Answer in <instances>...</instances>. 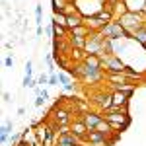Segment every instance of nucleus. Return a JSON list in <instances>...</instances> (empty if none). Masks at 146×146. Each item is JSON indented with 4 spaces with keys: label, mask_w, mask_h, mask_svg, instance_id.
Wrapping results in <instances>:
<instances>
[{
    "label": "nucleus",
    "mask_w": 146,
    "mask_h": 146,
    "mask_svg": "<svg viewBox=\"0 0 146 146\" xmlns=\"http://www.w3.org/2000/svg\"><path fill=\"white\" fill-rule=\"evenodd\" d=\"M117 22L123 25V29L127 31V37L129 39H133V35L142 27L146 23V16L144 14H135V12H127V14H123Z\"/></svg>",
    "instance_id": "1"
},
{
    "label": "nucleus",
    "mask_w": 146,
    "mask_h": 146,
    "mask_svg": "<svg viewBox=\"0 0 146 146\" xmlns=\"http://www.w3.org/2000/svg\"><path fill=\"white\" fill-rule=\"evenodd\" d=\"M101 115H103V119H105V121H109L111 127L119 125V127L127 129L129 123H131V117H129V109H127V107L119 109V111H105V113H101Z\"/></svg>",
    "instance_id": "2"
},
{
    "label": "nucleus",
    "mask_w": 146,
    "mask_h": 146,
    "mask_svg": "<svg viewBox=\"0 0 146 146\" xmlns=\"http://www.w3.org/2000/svg\"><path fill=\"white\" fill-rule=\"evenodd\" d=\"M101 68H105L107 74H121L125 72L127 64L115 55H101Z\"/></svg>",
    "instance_id": "3"
},
{
    "label": "nucleus",
    "mask_w": 146,
    "mask_h": 146,
    "mask_svg": "<svg viewBox=\"0 0 146 146\" xmlns=\"http://www.w3.org/2000/svg\"><path fill=\"white\" fill-rule=\"evenodd\" d=\"M101 35L105 37V39H111V41H117V39H123V37H127V31L123 29V25L117 22H111V23H107L105 27H101L100 29Z\"/></svg>",
    "instance_id": "4"
},
{
    "label": "nucleus",
    "mask_w": 146,
    "mask_h": 146,
    "mask_svg": "<svg viewBox=\"0 0 146 146\" xmlns=\"http://www.w3.org/2000/svg\"><path fill=\"white\" fill-rule=\"evenodd\" d=\"M35 138L39 140V142H43L45 146H49L51 142H53V136H55V131H51V127L49 125H37L35 127Z\"/></svg>",
    "instance_id": "5"
},
{
    "label": "nucleus",
    "mask_w": 146,
    "mask_h": 146,
    "mask_svg": "<svg viewBox=\"0 0 146 146\" xmlns=\"http://www.w3.org/2000/svg\"><path fill=\"white\" fill-rule=\"evenodd\" d=\"M70 115H72V109L70 107H56L55 113H53V121L58 125V129L60 127H66V125L72 123Z\"/></svg>",
    "instance_id": "6"
},
{
    "label": "nucleus",
    "mask_w": 146,
    "mask_h": 146,
    "mask_svg": "<svg viewBox=\"0 0 146 146\" xmlns=\"http://www.w3.org/2000/svg\"><path fill=\"white\" fill-rule=\"evenodd\" d=\"M82 121L88 127V131H96L98 125L103 121V115L101 113H96V111H86V113H82Z\"/></svg>",
    "instance_id": "7"
},
{
    "label": "nucleus",
    "mask_w": 146,
    "mask_h": 146,
    "mask_svg": "<svg viewBox=\"0 0 146 146\" xmlns=\"http://www.w3.org/2000/svg\"><path fill=\"white\" fill-rule=\"evenodd\" d=\"M94 103L101 109V113H105V111H109V109L113 107V96L111 94H103V92H100L98 96H94Z\"/></svg>",
    "instance_id": "8"
},
{
    "label": "nucleus",
    "mask_w": 146,
    "mask_h": 146,
    "mask_svg": "<svg viewBox=\"0 0 146 146\" xmlns=\"http://www.w3.org/2000/svg\"><path fill=\"white\" fill-rule=\"evenodd\" d=\"M70 133H72L74 136H78L80 140H86V138H88V133H90V131H88V127L84 125L82 117H80V119H74V121L70 123Z\"/></svg>",
    "instance_id": "9"
},
{
    "label": "nucleus",
    "mask_w": 146,
    "mask_h": 146,
    "mask_svg": "<svg viewBox=\"0 0 146 146\" xmlns=\"http://www.w3.org/2000/svg\"><path fill=\"white\" fill-rule=\"evenodd\" d=\"M113 96V107H129V94L125 92H119V90H113L111 92Z\"/></svg>",
    "instance_id": "10"
},
{
    "label": "nucleus",
    "mask_w": 146,
    "mask_h": 146,
    "mask_svg": "<svg viewBox=\"0 0 146 146\" xmlns=\"http://www.w3.org/2000/svg\"><path fill=\"white\" fill-rule=\"evenodd\" d=\"M123 2L129 12H135V14H144L146 12V0H123Z\"/></svg>",
    "instance_id": "11"
},
{
    "label": "nucleus",
    "mask_w": 146,
    "mask_h": 146,
    "mask_svg": "<svg viewBox=\"0 0 146 146\" xmlns=\"http://www.w3.org/2000/svg\"><path fill=\"white\" fill-rule=\"evenodd\" d=\"M90 144H100V146H107V136H103L98 131H90L88 133V138H86Z\"/></svg>",
    "instance_id": "12"
},
{
    "label": "nucleus",
    "mask_w": 146,
    "mask_h": 146,
    "mask_svg": "<svg viewBox=\"0 0 146 146\" xmlns=\"http://www.w3.org/2000/svg\"><path fill=\"white\" fill-rule=\"evenodd\" d=\"M84 64L88 68H96V70H101V56L100 55H84Z\"/></svg>",
    "instance_id": "13"
},
{
    "label": "nucleus",
    "mask_w": 146,
    "mask_h": 146,
    "mask_svg": "<svg viewBox=\"0 0 146 146\" xmlns=\"http://www.w3.org/2000/svg\"><path fill=\"white\" fill-rule=\"evenodd\" d=\"M80 25H84V18L82 16H68L66 20V29L68 31H72V29H76V27H80Z\"/></svg>",
    "instance_id": "14"
},
{
    "label": "nucleus",
    "mask_w": 146,
    "mask_h": 146,
    "mask_svg": "<svg viewBox=\"0 0 146 146\" xmlns=\"http://www.w3.org/2000/svg\"><path fill=\"white\" fill-rule=\"evenodd\" d=\"M68 43H70L72 49L84 51V49H86V43H88V37H68Z\"/></svg>",
    "instance_id": "15"
},
{
    "label": "nucleus",
    "mask_w": 146,
    "mask_h": 146,
    "mask_svg": "<svg viewBox=\"0 0 146 146\" xmlns=\"http://www.w3.org/2000/svg\"><path fill=\"white\" fill-rule=\"evenodd\" d=\"M107 80L111 82L113 86H119V84H127L129 82V76L125 72H121V74H107Z\"/></svg>",
    "instance_id": "16"
},
{
    "label": "nucleus",
    "mask_w": 146,
    "mask_h": 146,
    "mask_svg": "<svg viewBox=\"0 0 146 146\" xmlns=\"http://www.w3.org/2000/svg\"><path fill=\"white\" fill-rule=\"evenodd\" d=\"M56 76H58V82L62 84V88H64L66 92H72V90H74V86H72V82H70V76H68L66 72H58Z\"/></svg>",
    "instance_id": "17"
},
{
    "label": "nucleus",
    "mask_w": 146,
    "mask_h": 146,
    "mask_svg": "<svg viewBox=\"0 0 146 146\" xmlns=\"http://www.w3.org/2000/svg\"><path fill=\"white\" fill-rule=\"evenodd\" d=\"M90 33H92V29L88 27V25H80V27H76V29L68 31V35H70V37H88Z\"/></svg>",
    "instance_id": "18"
},
{
    "label": "nucleus",
    "mask_w": 146,
    "mask_h": 146,
    "mask_svg": "<svg viewBox=\"0 0 146 146\" xmlns=\"http://www.w3.org/2000/svg\"><path fill=\"white\" fill-rule=\"evenodd\" d=\"M96 131H98V133H101L103 136H107V138L111 136V133H115V131L111 129V125H109V121H105V119L98 125V129H96Z\"/></svg>",
    "instance_id": "19"
},
{
    "label": "nucleus",
    "mask_w": 146,
    "mask_h": 146,
    "mask_svg": "<svg viewBox=\"0 0 146 146\" xmlns=\"http://www.w3.org/2000/svg\"><path fill=\"white\" fill-rule=\"evenodd\" d=\"M51 27H53V35H55L58 41H60V39H68V29L66 27H60V25H56V23H53Z\"/></svg>",
    "instance_id": "20"
},
{
    "label": "nucleus",
    "mask_w": 146,
    "mask_h": 146,
    "mask_svg": "<svg viewBox=\"0 0 146 146\" xmlns=\"http://www.w3.org/2000/svg\"><path fill=\"white\" fill-rule=\"evenodd\" d=\"M66 16L62 14V12H55L53 14V23H56V25H60V27H66Z\"/></svg>",
    "instance_id": "21"
},
{
    "label": "nucleus",
    "mask_w": 146,
    "mask_h": 146,
    "mask_svg": "<svg viewBox=\"0 0 146 146\" xmlns=\"http://www.w3.org/2000/svg\"><path fill=\"white\" fill-rule=\"evenodd\" d=\"M133 39H136L140 45H146V23L140 27V29H138V31H136L135 35H133Z\"/></svg>",
    "instance_id": "22"
},
{
    "label": "nucleus",
    "mask_w": 146,
    "mask_h": 146,
    "mask_svg": "<svg viewBox=\"0 0 146 146\" xmlns=\"http://www.w3.org/2000/svg\"><path fill=\"white\" fill-rule=\"evenodd\" d=\"M68 0H53V10L55 12H62L64 8H66Z\"/></svg>",
    "instance_id": "23"
},
{
    "label": "nucleus",
    "mask_w": 146,
    "mask_h": 146,
    "mask_svg": "<svg viewBox=\"0 0 146 146\" xmlns=\"http://www.w3.org/2000/svg\"><path fill=\"white\" fill-rule=\"evenodd\" d=\"M62 14H64V16H78L80 12H78V8H76V6H72V4H66V8H64V10H62Z\"/></svg>",
    "instance_id": "24"
},
{
    "label": "nucleus",
    "mask_w": 146,
    "mask_h": 146,
    "mask_svg": "<svg viewBox=\"0 0 146 146\" xmlns=\"http://www.w3.org/2000/svg\"><path fill=\"white\" fill-rule=\"evenodd\" d=\"M12 127H14L12 123H4V125H2V133H0V135H10V133H12Z\"/></svg>",
    "instance_id": "25"
},
{
    "label": "nucleus",
    "mask_w": 146,
    "mask_h": 146,
    "mask_svg": "<svg viewBox=\"0 0 146 146\" xmlns=\"http://www.w3.org/2000/svg\"><path fill=\"white\" fill-rule=\"evenodd\" d=\"M33 64H31V60H27V62H25V76H31V72H33Z\"/></svg>",
    "instance_id": "26"
},
{
    "label": "nucleus",
    "mask_w": 146,
    "mask_h": 146,
    "mask_svg": "<svg viewBox=\"0 0 146 146\" xmlns=\"http://www.w3.org/2000/svg\"><path fill=\"white\" fill-rule=\"evenodd\" d=\"M56 82H58V76L56 74H51L49 76V86H56Z\"/></svg>",
    "instance_id": "27"
},
{
    "label": "nucleus",
    "mask_w": 146,
    "mask_h": 146,
    "mask_svg": "<svg viewBox=\"0 0 146 146\" xmlns=\"http://www.w3.org/2000/svg\"><path fill=\"white\" fill-rule=\"evenodd\" d=\"M37 82H39V84H47V86H49V76H47V74H41Z\"/></svg>",
    "instance_id": "28"
},
{
    "label": "nucleus",
    "mask_w": 146,
    "mask_h": 146,
    "mask_svg": "<svg viewBox=\"0 0 146 146\" xmlns=\"http://www.w3.org/2000/svg\"><path fill=\"white\" fill-rule=\"evenodd\" d=\"M12 64H14V58H12V56H6V58H4V66L10 68Z\"/></svg>",
    "instance_id": "29"
},
{
    "label": "nucleus",
    "mask_w": 146,
    "mask_h": 146,
    "mask_svg": "<svg viewBox=\"0 0 146 146\" xmlns=\"http://www.w3.org/2000/svg\"><path fill=\"white\" fill-rule=\"evenodd\" d=\"M43 103H45V100H43L41 96H37V98H35V107H41Z\"/></svg>",
    "instance_id": "30"
},
{
    "label": "nucleus",
    "mask_w": 146,
    "mask_h": 146,
    "mask_svg": "<svg viewBox=\"0 0 146 146\" xmlns=\"http://www.w3.org/2000/svg\"><path fill=\"white\" fill-rule=\"evenodd\" d=\"M39 96H41V98H43V100H49V92H47V90H41V94H39Z\"/></svg>",
    "instance_id": "31"
},
{
    "label": "nucleus",
    "mask_w": 146,
    "mask_h": 146,
    "mask_svg": "<svg viewBox=\"0 0 146 146\" xmlns=\"http://www.w3.org/2000/svg\"><path fill=\"white\" fill-rule=\"evenodd\" d=\"M2 100L8 103V101H10V94H8V92H4V94H2Z\"/></svg>",
    "instance_id": "32"
},
{
    "label": "nucleus",
    "mask_w": 146,
    "mask_h": 146,
    "mask_svg": "<svg viewBox=\"0 0 146 146\" xmlns=\"http://www.w3.org/2000/svg\"><path fill=\"white\" fill-rule=\"evenodd\" d=\"M8 136H10V135H0V140H2V144H4V142H8Z\"/></svg>",
    "instance_id": "33"
},
{
    "label": "nucleus",
    "mask_w": 146,
    "mask_h": 146,
    "mask_svg": "<svg viewBox=\"0 0 146 146\" xmlns=\"http://www.w3.org/2000/svg\"><path fill=\"white\" fill-rule=\"evenodd\" d=\"M117 2H121V0H107V4H111V6H113V4H117Z\"/></svg>",
    "instance_id": "34"
},
{
    "label": "nucleus",
    "mask_w": 146,
    "mask_h": 146,
    "mask_svg": "<svg viewBox=\"0 0 146 146\" xmlns=\"http://www.w3.org/2000/svg\"><path fill=\"white\" fill-rule=\"evenodd\" d=\"M68 4H72V0H68Z\"/></svg>",
    "instance_id": "35"
},
{
    "label": "nucleus",
    "mask_w": 146,
    "mask_h": 146,
    "mask_svg": "<svg viewBox=\"0 0 146 146\" xmlns=\"http://www.w3.org/2000/svg\"><path fill=\"white\" fill-rule=\"evenodd\" d=\"M144 16H146V12H144Z\"/></svg>",
    "instance_id": "36"
},
{
    "label": "nucleus",
    "mask_w": 146,
    "mask_h": 146,
    "mask_svg": "<svg viewBox=\"0 0 146 146\" xmlns=\"http://www.w3.org/2000/svg\"><path fill=\"white\" fill-rule=\"evenodd\" d=\"M144 49H146V45H144Z\"/></svg>",
    "instance_id": "37"
}]
</instances>
